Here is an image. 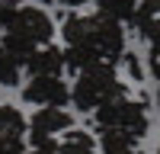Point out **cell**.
<instances>
[{
	"mask_svg": "<svg viewBox=\"0 0 160 154\" xmlns=\"http://www.w3.org/2000/svg\"><path fill=\"white\" fill-rule=\"evenodd\" d=\"M64 68L71 74H80L83 68L96 61L115 64L118 58H125V29L122 23L106 16V13H74L64 19Z\"/></svg>",
	"mask_w": 160,
	"mask_h": 154,
	"instance_id": "obj_1",
	"label": "cell"
},
{
	"mask_svg": "<svg viewBox=\"0 0 160 154\" xmlns=\"http://www.w3.org/2000/svg\"><path fill=\"white\" fill-rule=\"evenodd\" d=\"M115 96H128V87L118 80L115 64L109 61H96L90 68H83L71 87V103L80 112H96L102 103H109Z\"/></svg>",
	"mask_w": 160,
	"mask_h": 154,
	"instance_id": "obj_2",
	"label": "cell"
},
{
	"mask_svg": "<svg viewBox=\"0 0 160 154\" xmlns=\"http://www.w3.org/2000/svg\"><path fill=\"white\" fill-rule=\"evenodd\" d=\"M51 38H55V23H51L48 13L38 10V7H19L13 13V19H10L0 45L10 48L16 58L29 61V55L35 48L51 45Z\"/></svg>",
	"mask_w": 160,
	"mask_h": 154,
	"instance_id": "obj_3",
	"label": "cell"
},
{
	"mask_svg": "<svg viewBox=\"0 0 160 154\" xmlns=\"http://www.w3.org/2000/svg\"><path fill=\"white\" fill-rule=\"evenodd\" d=\"M93 122H96L99 132L106 128H115V132H125L131 138H144L148 135V109H144V100H135V96H115L109 103L93 112Z\"/></svg>",
	"mask_w": 160,
	"mask_h": 154,
	"instance_id": "obj_4",
	"label": "cell"
},
{
	"mask_svg": "<svg viewBox=\"0 0 160 154\" xmlns=\"http://www.w3.org/2000/svg\"><path fill=\"white\" fill-rule=\"evenodd\" d=\"M68 128H74V116L64 106H38L35 116L29 119V148L48 145V141H58Z\"/></svg>",
	"mask_w": 160,
	"mask_h": 154,
	"instance_id": "obj_5",
	"label": "cell"
},
{
	"mask_svg": "<svg viewBox=\"0 0 160 154\" xmlns=\"http://www.w3.org/2000/svg\"><path fill=\"white\" fill-rule=\"evenodd\" d=\"M22 100L35 106H64L71 103V87L61 77H29V84L22 87Z\"/></svg>",
	"mask_w": 160,
	"mask_h": 154,
	"instance_id": "obj_6",
	"label": "cell"
},
{
	"mask_svg": "<svg viewBox=\"0 0 160 154\" xmlns=\"http://www.w3.org/2000/svg\"><path fill=\"white\" fill-rule=\"evenodd\" d=\"M26 135H29L26 116L16 106H0V141L10 154H26Z\"/></svg>",
	"mask_w": 160,
	"mask_h": 154,
	"instance_id": "obj_7",
	"label": "cell"
},
{
	"mask_svg": "<svg viewBox=\"0 0 160 154\" xmlns=\"http://www.w3.org/2000/svg\"><path fill=\"white\" fill-rule=\"evenodd\" d=\"M61 71H64V48H55V45L35 48L26 61L29 77H61Z\"/></svg>",
	"mask_w": 160,
	"mask_h": 154,
	"instance_id": "obj_8",
	"label": "cell"
},
{
	"mask_svg": "<svg viewBox=\"0 0 160 154\" xmlns=\"http://www.w3.org/2000/svg\"><path fill=\"white\" fill-rule=\"evenodd\" d=\"M131 26L141 38H151L157 29H160V0H141V7L131 13Z\"/></svg>",
	"mask_w": 160,
	"mask_h": 154,
	"instance_id": "obj_9",
	"label": "cell"
},
{
	"mask_svg": "<svg viewBox=\"0 0 160 154\" xmlns=\"http://www.w3.org/2000/svg\"><path fill=\"white\" fill-rule=\"evenodd\" d=\"M58 154H96V138L83 128H68L58 138Z\"/></svg>",
	"mask_w": 160,
	"mask_h": 154,
	"instance_id": "obj_10",
	"label": "cell"
},
{
	"mask_svg": "<svg viewBox=\"0 0 160 154\" xmlns=\"http://www.w3.org/2000/svg\"><path fill=\"white\" fill-rule=\"evenodd\" d=\"M99 151L102 154H138V138L106 128V132H99Z\"/></svg>",
	"mask_w": 160,
	"mask_h": 154,
	"instance_id": "obj_11",
	"label": "cell"
},
{
	"mask_svg": "<svg viewBox=\"0 0 160 154\" xmlns=\"http://www.w3.org/2000/svg\"><path fill=\"white\" fill-rule=\"evenodd\" d=\"M22 71H26V61L16 58L10 48L0 45V84L3 87H16L22 80Z\"/></svg>",
	"mask_w": 160,
	"mask_h": 154,
	"instance_id": "obj_12",
	"label": "cell"
},
{
	"mask_svg": "<svg viewBox=\"0 0 160 154\" xmlns=\"http://www.w3.org/2000/svg\"><path fill=\"white\" fill-rule=\"evenodd\" d=\"M96 3H99V13H106L118 23L131 19V13L138 10V0H96Z\"/></svg>",
	"mask_w": 160,
	"mask_h": 154,
	"instance_id": "obj_13",
	"label": "cell"
},
{
	"mask_svg": "<svg viewBox=\"0 0 160 154\" xmlns=\"http://www.w3.org/2000/svg\"><path fill=\"white\" fill-rule=\"evenodd\" d=\"M16 10H19V0H0V32H7V26H10Z\"/></svg>",
	"mask_w": 160,
	"mask_h": 154,
	"instance_id": "obj_14",
	"label": "cell"
},
{
	"mask_svg": "<svg viewBox=\"0 0 160 154\" xmlns=\"http://www.w3.org/2000/svg\"><path fill=\"white\" fill-rule=\"evenodd\" d=\"M125 68H128V77H131V80H141V61H138V55L125 51Z\"/></svg>",
	"mask_w": 160,
	"mask_h": 154,
	"instance_id": "obj_15",
	"label": "cell"
},
{
	"mask_svg": "<svg viewBox=\"0 0 160 154\" xmlns=\"http://www.w3.org/2000/svg\"><path fill=\"white\" fill-rule=\"evenodd\" d=\"M58 3H64V7H80V3H87V0H58Z\"/></svg>",
	"mask_w": 160,
	"mask_h": 154,
	"instance_id": "obj_16",
	"label": "cell"
},
{
	"mask_svg": "<svg viewBox=\"0 0 160 154\" xmlns=\"http://www.w3.org/2000/svg\"><path fill=\"white\" fill-rule=\"evenodd\" d=\"M0 154H10V151H7V145H3V141H0Z\"/></svg>",
	"mask_w": 160,
	"mask_h": 154,
	"instance_id": "obj_17",
	"label": "cell"
},
{
	"mask_svg": "<svg viewBox=\"0 0 160 154\" xmlns=\"http://www.w3.org/2000/svg\"><path fill=\"white\" fill-rule=\"evenodd\" d=\"M157 106H160V87H157Z\"/></svg>",
	"mask_w": 160,
	"mask_h": 154,
	"instance_id": "obj_18",
	"label": "cell"
},
{
	"mask_svg": "<svg viewBox=\"0 0 160 154\" xmlns=\"http://www.w3.org/2000/svg\"><path fill=\"white\" fill-rule=\"evenodd\" d=\"M38 3H51V0H38Z\"/></svg>",
	"mask_w": 160,
	"mask_h": 154,
	"instance_id": "obj_19",
	"label": "cell"
},
{
	"mask_svg": "<svg viewBox=\"0 0 160 154\" xmlns=\"http://www.w3.org/2000/svg\"><path fill=\"white\" fill-rule=\"evenodd\" d=\"M157 154H160V145H157Z\"/></svg>",
	"mask_w": 160,
	"mask_h": 154,
	"instance_id": "obj_20",
	"label": "cell"
}]
</instances>
